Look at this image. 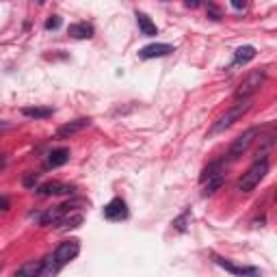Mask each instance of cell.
I'll return each mask as SVG.
<instances>
[{"instance_id":"obj_1","label":"cell","mask_w":277,"mask_h":277,"mask_svg":"<svg viewBox=\"0 0 277 277\" xmlns=\"http://www.w3.org/2000/svg\"><path fill=\"white\" fill-rule=\"evenodd\" d=\"M266 174H268L266 158H258V160L247 169V174H242L238 184H236V190H240V193H249V190H254L262 182V178H264Z\"/></svg>"},{"instance_id":"obj_2","label":"cell","mask_w":277,"mask_h":277,"mask_svg":"<svg viewBox=\"0 0 277 277\" xmlns=\"http://www.w3.org/2000/svg\"><path fill=\"white\" fill-rule=\"evenodd\" d=\"M249 108H252V98H240V100L238 102H236L234 104V106L232 108H230L228 110V113L226 115H223L221 117V120L219 122H216L214 124V126L212 128H210V134H219V132H223V130H228L230 126H232V124L234 122H238L240 120V117L242 115H245L247 113V110Z\"/></svg>"},{"instance_id":"obj_3","label":"cell","mask_w":277,"mask_h":277,"mask_svg":"<svg viewBox=\"0 0 277 277\" xmlns=\"http://www.w3.org/2000/svg\"><path fill=\"white\" fill-rule=\"evenodd\" d=\"M264 78H266V72H264V70H254V72H249V74L240 80L238 87H236V91H234L236 100H240V98H252L256 91L262 87Z\"/></svg>"},{"instance_id":"obj_4","label":"cell","mask_w":277,"mask_h":277,"mask_svg":"<svg viewBox=\"0 0 277 277\" xmlns=\"http://www.w3.org/2000/svg\"><path fill=\"white\" fill-rule=\"evenodd\" d=\"M256 136H258V128H249V130H245L242 134L236 136L234 143L230 145V152H228V158H230V160H238V158L249 150V145L254 143Z\"/></svg>"},{"instance_id":"obj_5","label":"cell","mask_w":277,"mask_h":277,"mask_svg":"<svg viewBox=\"0 0 277 277\" xmlns=\"http://www.w3.org/2000/svg\"><path fill=\"white\" fill-rule=\"evenodd\" d=\"M78 252H80V242H78L76 238H70V240H63L61 245L56 247L54 258H56L58 264L63 266V264H68L70 260H74L78 256Z\"/></svg>"},{"instance_id":"obj_6","label":"cell","mask_w":277,"mask_h":277,"mask_svg":"<svg viewBox=\"0 0 277 277\" xmlns=\"http://www.w3.org/2000/svg\"><path fill=\"white\" fill-rule=\"evenodd\" d=\"M104 216L110 221H122L128 216V206L126 202L120 200V197H115V200H110L106 206H104Z\"/></svg>"},{"instance_id":"obj_7","label":"cell","mask_w":277,"mask_h":277,"mask_svg":"<svg viewBox=\"0 0 277 277\" xmlns=\"http://www.w3.org/2000/svg\"><path fill=\"white\" fill-rule=\"evenodd\" d=\"M174 52V46L169 44H152V46H145L138 52V56L141 58H160V56H167Z\"/></svg>"},{"instance_id":"obj_8","label":"cell","mask_w":277,"mask_h":277,"mask_svg":"<svg viewBox=\"0 0 277 277\" xmlns=\"http://www.w3.org/2000/svg\"><path fill=\"white\" fill-rule=\"evenodd\" d=\"M89 124H91V120H74V122H70V124H65V126H61L56 130V136L58 138H68V136H72V134H78V132H82L84 128H89Z\"/></svg>"},{"instance_id":"obj_9","label":"cell","mask_w":277,"mask_h":277,"mask_svg":"<svg viewBox=\"0 0 277 277\" xmlns=\"http://www.w3.org/2000/svg\"><path fill=\"white\" fill-rule=\"evenodd\" d=\"M214 262H216V264H219L221 268H226L228 273H232V275H256V273H258V268H254V266H238V264H232L230 260L219 258V256H214Z\"/></svg>"},{"instance_id":"obj_10","label":"cell","mask_w":277,"mask_h":277,"mask_svg":"<svg viewBox=\"0 0 277 277\" xmlns=\"http://www.w3.org/2000/svg\"><path fill=\"white\" fill-rule=\"evenodd\" d=\"M37 193L42 197H50V195H68L72 193V186L68 184H61V182H46L37 188Z\"/></svg>"},{"instance_id":"obj_11","label":"cell","mask_w":277,"mask_h":277,"mask_svg":"<svg viewBox=\"0 0 277 277\" xmlns=\"http://www.w3.org/2000/svg\"><path fill=\"white\" fill-rule=\"evenodd\" d=\"M68 160H70V150L68 148H58V150H52L48 154L46 164H48L50 169H56V167H63Z\"/></svg>"},{"instance_id":"obj_12","label":"cell","mask_w":277,"mask_h":277,"mask_svg":"<svg viewBox=\"0 0 277 277\" xmlns=\"http://www.w3.org/2000/svg\"><path fill=\"white\" fill-rule=\"evenodd\" d=\"M68 32L74 39H89V37H94V26L84 24V22H80V24H70Z\"/></svg>"},{"instance_id":"obj_13","label":"cell","mask_w":277,"mask_h":277,"mask_svg":"<svg viewBox=\"0 0 277 277\" xmlns=\"http://www.w3.org/2000/svg\"><path fill=\"white\" fill-rule=\"evenodd\" d=\"M136 22H138V28H141L143 35L152 37V35H156V32H158L156 24L152 22V20H150L148 16H145V13H138V11H136Z\"/></svg>"},{"instance_id":"obj_14","label":"cell","mask_w":277,"mask_h":277,"mask_svg":"<svg viewBox=\"0 0 277 277\" xmlns=\"http://www.w3.org/2000/svg\"><path fill=\"white\" fill-rule=\"evenodd\" d=\"M252 58H256V48H254V46H240V48L236 50V54H234V63L245 65V63L252 61Z\"/></svg>"},{"instance_id":"obj_15","label":"cell","mask_w":277,"mask_h":277,"mask_svg":"<svg viewBox=\"0 0 277 277\" xmlns=\"http://www.w3.org/2000/svg\"><path fill=\"white\" fill-rule=\"evenodd\" d=\"M219 174H223V160H214V162H210L208 167L202 171L200 182H206V180H210V178H214V176H219Z\"/></svg>"},{"instance_id":"obj_16","label":"cell","mask_w":277,"mask_h":277,"mask_svg":"<svg viewBox=\"0 0 277 277\" xmlns=\"http://www.w3.org/2000/svg\"><path fill=\"white\" fill-rule=\"evenodd\" d=\"M24 117H30V120H46V117L52 115V108H39V106H26L22 108Z\"/></svg>"},{"instance_id":"obj_17","label":"cell","mask_w":277,"mask_h":277,"mask_svg":"<svg viewBox=\"0 0 277 277\" xmlns=\"http://www.w3.org/2000/svg\"><path fill=\"white\" fill-rule=\"evenodd\" d=\"M82 223V214H70V216H61L56 223L58 230H74Z\"/></svg>"},{"instance_id":"obj_18","label":"cell","mask_w":277,"mask_h":277,"mask_svg":"<svg viewBox=\"0 0 277 277\" xmlns=\"http://www.w3.org/2000/svg\"><path fill=\"white\" fill-rule=\"evenodd\" d=\"M223 174H219V176H214V178H210V180H206L204 184H206V188H204V197H210V195H214L216 190H219L221 186H223Z\"/></svg>"},{"instance_id":"obj_19","label":"cell","mask_w":277,"mask_h":277,"mask_svg":"<svg viewBox=\"0 0 277 277\" xmlns=\"http://www.w3.org/2000/svg\"><path fill=\"white\" fill-rule=\"evenodd\" d=\"M58 262L54 256H46V258L42 260V271H39V275H54L58 271Z\"/></svg>"},{"instance_id":"obj_20","label":"cell","mask_w":277,"mask_h":277,"mask_svg":"<svg viewBox=\"0 0 277 277\" xmlns=\"http://www.w3.org/2000/svg\"><path fill=\"white\" fill-rule=\"evenodd\" d=\"M39 271H42V262H28V264L20 266L18 268V275H39Z\"/></svg>"},{"instance_id":"obj_21","label":"cell","mask_w":277,"mask_h":277,"mask_svg":"<svg viewBox=\"0 0 277 277\" xmlns=\"http://www.w3.org/2000/svg\"><path fill=\"white\" fill-rule=\"evenodd\" d=\"M37 182H39V174H35V171H28V174L24 176V186L26 188H35Z\"/></svg>"},{"instance_id":"obj_22","label":"cell","mask_w":277,"mask_h":277,"mask_svg":"<svg viewBox=\"0 0 277 277\" xmlns=\"http://www.w3.org/2000/svg\"><path fill=\"white\" fill-rule=\"evenodd\" d=\"M208 18H212V20H221V11H219V6H216L214 2H210V0H208Z\"/></svg>"},{"instance_id":"obj_23","label":"cell","mask_w":277,"mask_h":277,"mask_svg":"<svg viewBox=\"0 0 277 277\" xmlns=\"http://www.w3.org/2000/svg\"><path fill=\"white\" fill-rule=\"evenodd\" d=\"M58 26H61V18H50L48 20V22H46V28H48V30H54V28H58Z\"/></svg>"},{"instance_id":"obj_24","label":"cell","mask_w":277,"mask_h":277,"mask_svg":"<svg viewBox=\"0 0 277 277\" xmlns=\"http://www.w3.org/2000/svg\"><path fill=\"white\" fill-rule=\"evenodd\" d=\"M186 219H188V214H182L180 219H176V221H174V226H176L178 230H180V232H184V230H186Z\"/></svg>"},{"instance_id":"obj_25","label":"cell","mask_w":277,"mask_h":277,"mask_svg":"<svg viewBox=\"0 0 277 277\" xmlns=\"http://www.w3.org/2000/svg\"><path fill=\"white\" fill-rule=\"evenodd\" d=\"M232 6H234V9H245V6H247V0H232Z\"/></svg>"},{"instance_id":"obj_26","label":"cell","mask_w":277,"mask_h":277,"mask_svg":"<svg viewBox=\"0 0 277 277\" xmlns=\"http://www.w3.org/2000/svg\"><path fill=\"white\" fill-rule=\"evenodd\" d=\"M184 2H186L188 9H197V6L202 4V0H184Z\"/></svg>"},{"instance_id":"obj_27","label":"cell","mask_w":277,"mask_h":277,"mask_svg":"<svg viewBox=\"0 0 277 277\" xmlns=\"http://www.w3.org/2000/svg\"><path fill=\"white\" fill-rule=\"evenodd\" d=\"M9 206H11L9 200H6V197H0V208H2V210H9Z\"/></svg>"},{"instance_id":"obj_28","label":"cell","mask_w":277,"mask_h":277,"mask_svg":"<svg viewBox=\"0 0 277 277\" xmlns=\"http://www.w3.org/2000/svg\"><path fill=\"white\" fill-rule=\"evenodd\" d=\"M4 164H6V160H4V156H0V171L4 169Z\"/></svg>"},{"instance_id":"obj_29","label":"cell","mask_w":277,"mask_h":277,"mask_svg":"<svg viewBox=\"0 0 277 277\" xmlns=\"http://www.w3.org/2000/svg\"><path fill=\"white\" fill-rule=\"evenodd\" d=\"M37 2H44V0H37Z\"/></svg>"}]
</instances>
